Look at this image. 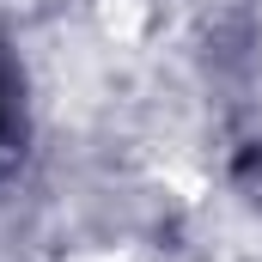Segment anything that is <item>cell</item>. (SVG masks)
I'll use <instances>...</instances> for the list:
<instances>
[{
	"instance_id": "6da1fadb",
	"label": "cell",
	"mask_w": 262,
	"mask_h": 262,
	"mask_svg": "<svg viewBox=\"0 0 262 262\" xmlns=\"http://www.w3.org/2000/svg\"><path fill=\"white\" fill-rule=\"evenodd\" d=\"M12 134V79H6V67H0V140Z\"/></svg>"
}]
</instances>
